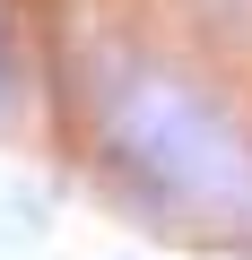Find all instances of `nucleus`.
I'll return each instance as SVG.
<instances>
[]
</instances>
